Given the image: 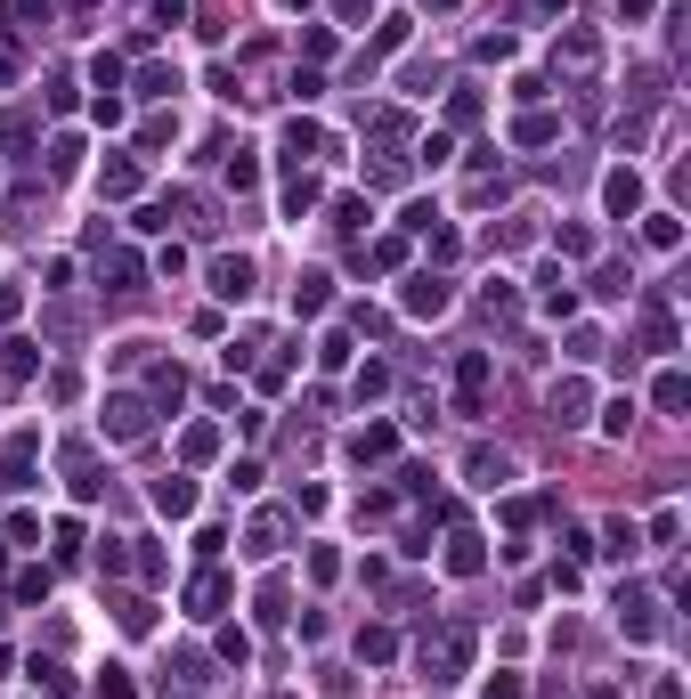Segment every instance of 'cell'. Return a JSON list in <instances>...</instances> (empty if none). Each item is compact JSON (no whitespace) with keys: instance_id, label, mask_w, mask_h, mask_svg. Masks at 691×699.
Segmentation results:
<instances>
[{"instance_id":"obj_1","label":"cell","mask_w":691,"mask_h":699,"mask_svg":"<svg viewBox=\"0 0 691 699\" xmlns=\"http://www.w3.org/2000/svg\"><path fill=\"white\" fill-rule=\"evenodd\" d=\"M98 431L114 439V448H139V439H147V399L114 391V399H106V415H98Z\"/></svg>"},{"instance_id":"obj_2","label":"cell","mask_w":691,"mask_h":699,"mask_svg":"<svg viewBox=\"0 0 691 699\" xmlns=\"http://www.w3.org/2000/svg\"><path fill=\"white\" fill-rule=\"evenodd\" d=\"M423 667H431V683H456L472 667V626H448L439 643H423Z\"/></svg>"},{"instance_id":"obj_3","label":"cell","mask_w":691,"mask_h":699,"mask_svg":"<svg viewBox=\"0 0 691 699\" xmlns=\"http://www.w3.org/2000/svg\"><path fill=\"white\" fill-rule=\"evenodd\" d=\"M488 383H496V358H488V350H464V358H456V407L480 415V407H488Z\"/></svg>"},{"instance_id":"obj_4","label":"cell","mask_w":691,"mask_h":699,"mask_svg":"<svg viewBox=\"0 0 691 699\" xmlns=\"http://www.w3.org/2000/svg\"><path fill=\"white\" fill-rule=\"evenodd\" d=\"M448 301H456V293H448V277H431V269H415V277H407V293H399V309H407V317H448Z\"/></svg>"},{"instance_id":"obj_5","label":"cell","mask_w":691,"mask_h":699,"mask_svg":"<svg viewBox=\"0 0 691 699\" xmlns=\"http://www.w3.org/2000/svg\"><path fill=\"white\" fill-rule=\"evenodd\" d=\"M602 204H610V220H635V212H643V171L618 163V171L602 179Z\"/></svg>"},{"instance_id":"obj_6","label":"cell","mask_w":691,"mask_h":699,"mask_svg":"<svg viewBox=\"0 0 691 699\" xmlns=\"http://www.w3.org/2000/svg\"><path fill=\"white\" fill-rule=\"evenodd\" d=\"M147 496H155V513H163V521H187V513H196V480H187V472H163Z\"/></svg>"},{"instance_id":"obj_7","label":"cell","mask_w":691,"mask_h":699,"mask_svg":"<svg viewBox=\"0 0 691 699\" xmlns=\"http://www.w3.org/2000/svg\"><path fill=\"white\" fill-rule=\"evenodd\" d=\"M212 293L220 301H253V261H244V252H220V261H212Z\"/></svg>"},{"instance_id":"obj_8","label":"cell","mask_w":691,"mask_h":699,"mask_svg":"<svg viewBox=\"0 0 691 699\" xmlns=\"http://www.w3.org/2000/svg\"><path fill=\"white\" fill-rule=\"evenodd\" d=\"M618 626L635 634V643H651V634H659V602H651L643 586H626V594H618Z\"/></svg>"},{"instance_id":"obj_9","label":"cell","mask_w":691,"mask_h":699,"mask_svg":"<svg viewBox=\"0 0 691 699\" xmlns=\"http://www.w3.org/2000/svg\"><path fill=\"white\" fill-rule=\"evenodd\" d=\"M635 342H643V350H659V358L675 350V309H667V301H643V317H635Z\"/></svg>"},{"instance_id":"obj_10","label":"cell","mask_w":691,"mask_h":699,"mask_svg":"<svg viewBox=\"0 0 691 699\" xmlns=\"http://www.w3.org/2000/svg\"><path fill=\"white\" fill-rule=\"evenodd\" d=\"M545 407H553V423H561V431H570V423H586V407H594V391H586V383H578V374H570V383H553V399H545Z\"/></svg>"},{"instance_id":"obj_11","label":"cell","mask_w":691,"mask_h":699,"mask_svg":"<svg viewBox=\"0 0 691 699\" xmlns=\"http://www.w3.org/2000/svg\"><path fill=\"white\" fill-rule=\"evenodd\" d=\"M220 610H228V578H220V569H204V578L187 586V618H220Z\"/></svg>"},{"instance_id":"obj_12","label":"cell","mask_w":691,"mask_h":699,"mask_svg":"<svg viewBox=\"0 0 691 699\" xmlns=\"http://www.w3.org/2000/svg\"><path fill=\"white\" fill-rule=\"evenodd\" d=\"M98 196H106V204H131V196H139V163H131V155H114V163L98 171Z\"/></svg>"},{"instance_id":"obj_13","label":"cell","mask_w":691,"mask_h":699,"mask_svg":"<svg viewBox=\"0 0 691 699\" xmlns=\"http://www.w3.org/2000/svg\"><path fill=\"white\" fill-rule=\"evenodd\" d=\"M33 456H41V439L25 431V439H17V448H9V456H0V488H33Z\"/></svg>"},{"instance_id":"obj_14","label":"cell","mask_w":691,"mask_h":699,"mask_svg":"<svg viewBox=\"0 0 691 699\" xmlns=\"http://www.w3.org/2000/svg\"><path fill=\"white\" fill-rule=\"evenodd\" d=\"M464 472H472V488H505V480H513V456H505V448H472Z\"/></svg>"},{"instance_id":"obj_15","label":"cell","mask_w":691,"mask_h":699,"mask_svg":"<svg viewBox=\"0 0 691 699\" xmlns=\"http://www.w3.org/2000/svg\"><path fill=\"white\" fill-rule=\"evenodd\" d=\"M391 448H399V431H391V423H366V431L350 439V456H358V464H391Z\"/></svg>"},{"instance_id":"obj_16","label":"cell","mask_w":691,"mask_h":699,"mask_svg":"<svg viewBox=\"0 0 691 699\" xmlns=\"http://www.w3.org/2000/svg\"><path fill=\"white\" fill-rule=\"evenodd\" d=\"M285 529H293L285 513H261L253 529H244V553H261V561H269V553H285Z\"/></svg>"},{"instance_id":"obj_17","label":"cell","mask_w":691,"mask_h":699,"mask_svg":"<svg viewBox=\"0 0 691 699\" xmlns=\"http://www.w3.org/2000/svg\"><path fill=\"white\" fill-rule=\"evenodd\" d=\"M448 569H456V578H480V569H488V553H480V537L456 521V537H448Z\"/></svg>"},{"instance_id":"obj_18","label":"cell","mask_w":691,"mask_h":699,"mask_svg":"<svg viewBox=\"0 0 691 699\" xmlns=\"http://www.w3.org/2000/svg\"><path fill=\"white\" fill-rule=\"evenodd\" d=\"M594 57H602V41H594L586 25H570V33H561V66H570V74H594Z\"/></svg>"},{"instance_id":"obj_19","label":"cell","mask_w":691,"mask_h":699,"mask_svg":"<svg viewBox=\"0 0 691 699\" xmlns=\"http://www.w3.org/2000/svg\"><path fill=\"white\" fill-rule=\"evenodd\" d=\"M66 480H74V496H82V504H90V496L106 488V480H98V456H90V448H66Z\"/></svg>"},{"instance_id":"obj_20","label":"cell","mask_w":691,"mask_h":699,"mask_svg":"<svg viewBox=\"0 0 691 699\" xmlns=\"http://www.w3.org/2000/svg\"><path fill=\"white\" fill-rule=\"evenodd\" d=\"M651 407H659V415H683V407H691V383H683L675 366H667L659 383H651Z\"/></svg>"},{"instance_id":"obj_21","label":"cell","mask_w":691,"mask_h":699,"mask_svg":"<svg viewBox=\"0 0 691 699\" xmlns=\"http://www.w3.org/2000/svg\"><path fill=\"white\" fill-rule=\"evenodd\" d=\"M33 342H0V383H33Z\"/></svg>"},{"instance_id":"obj_22","label":"cell","mask_w":691,"mask_h":699,"mask_svg":"<svg viewBox=\"0 0 691 699\" xmlns=\"http://www.w3.org/2000/svg\"><path fill=\"white\" fill-rule=\"evenodd\" d=\"M301 212H318V179L293 163V179H285V220H301Z\"/></svg>"},{"instance_id":"obj_23","label":"cell","mask_w":691,"mask_h":699,"mask_svg":"<svg viewBox=\"0 0 691 699\" xmlns=\"http://www.w3.org/2000/svg\"><path fill=\"white\" fill-rule=\"evenodd\" d=\"M139 277H147L139 252H114V261H106V293H139Z\"/></svg>"},{"instance_id":"obj_24","label":"cell","mask_w":691,"mask_h":699,"mask_svg":"<svg viewBox=\"0 0 691 699\" xmlns=\"http://www.w3.org/2000/svg\"><path fill=\"white\" fill-rule=\"evenodd\" d=\"M326 301H334V277H301L293 285V317H318Z\"/></svg>"},{"instance_id":"obj_25","label":"cell","mask_w":691,"mask_h":699,"mask_svg":"<svg viewBox=\"0 0 691 699\" xmlns=\"http://www.w3.org/2000/svg\"><path fill=\"white\" fill-rule=\"evenodd\" d=\"M147 391H155V407H179L187 399V374L179 366H147Z\"/></svg>"},{"instance_id":"obj_26","label":"cell","mask_w":691,"mask_h":699,"mask_svg":"<svg viewBox=\"0 0 691 699\" xmlns=\"http://www.w3.org/2000/svg\"><path fill=\"white\" fill-rule=\"evenodd\" d=\"M318 147H326V131H318V122H301V114H293V122H285V155L301 163V155H318Z\"/></svg>"},{"instance_id":"obj_27","label":"cell","mask_w":691,"mask_h":699,"mask_svg":"<svg viewBox=\"0 0 691 699\" xmlns=\"http://www.w3.org/2000/svg\"><path fill=\"white\" fill-rule=\"evenodd\" d=\"M643 244H651V252H675V244H683V220H675V212H651V220H643Z\"/></svg>"},{"instance_id":"obj_28","label":"cell","mask_w":691,"mask_h":699,"mask_svg":"<svg viewBox=\"0 0 691 699\" xmlns=\"http://www.w3.org/2000/svg\"><path fill=\"white\" fill-rule=\"evenodd\" d=\"M537 285H545V309H553V317H570V309H578V285H570V277H561V269H545Z\"/></svg>"},{"instance_id":"obj_29","label":"cell","mask_w":691,"mask_h":699,"mask_svg":"<svg viewBox=\"0 0 691 699\" xmlns=\"http://www.w3.org/2000/svg\"><path fill=\"white\" fill-rule=\"evenodd\" d=\"M25 675H33V683H41L49 699H74V675H66V667H57V659H33Z\"/></svg>"},{"instance_id":"obj_30","label":"cell","mask_w":691,"mask_h":699,"mask_svg":"<svg viewBox=\"0 0 691 699\" xmlns=\"http://www.w3.org/2000/svg\"><path fill=\"white\" fill-rule=\"evenodd\" d=\"M594 293H602V301H626V293H635V269H618V261H602V269H594Z\"/></svg>"},{"instance_id":"obj_31","label":"cell","mask_w":691,"mask_h":699,"mask_svg":"<svg viewBox=\"0 0 691 699\" xmlns=\"http://www.w3.org/2000/svg\"><path fill=\"white\" fill-rule=\"evenodd\" d=\"M391 651H399V634H391V626H366V634H358V659H366V667H383Z\"/></svg>"},{"instance_id":"obj_32","label":"cell","mask_w":691,"mask_h":699,"mask_svg":"<svg viewBox=\"0 0 691 699\" xmlns=\"http://www.w3.org/2000/svg\"><path fill=\"white\" fill-rule=\"evenodd\" d=\"M399 261H407V236H383V244L358 252V269H399Z\"/></svg>"},{"instance_id":"obj_33","label":"cell","mask_w":691,"mask_h":699,"mask_svg":"<svg viewBox=\"0 0 691 699\" xmlns=\"http://www.w3.org/2000/svg\"><path fill=\"white\" fill-rule=\"evenodd\" d=\"M553 131H561V122H553V114H521V122H513V139H521V147H545Z\"/></svg>"},{"instance_id":"obj_34","label":"cell","mask_w":691,"mask_h":699,"mask_svg":"<svg viewBox=\"0 0 691 699\" xmlns=\"http://www.w3.org/2000/svg\"><path fill=\"white\" fill-rule=\"evenodd\" d=\"M602 553H618V561H635V553H643V529H635V521H610V545H602Z\"/></svg>"},{"instance_id":"obj_35","label":"cell","mask_w":691,"mask_h":699,"mask_svg":"<svg viewBox=\"0 0 691 699\" xmlns=\"http://www.w3.org/2000/svg\"><path fill=\"white\" fill-rule=\"evenodd\" d=\"M383 391H391V366L366 358V366H358V399H383Z\"/></svg>"},{"instance_id":"obj_36","label":"cell","mask_w":691,"mask_h":699,"mask_svg":"<svg viewBox=\"0 0 691 699\" xmlns=\"http://www.w3.org/2000/svg\"><path fill=\"white\" fill-rule=\"evenodd\" d=\"M179 448H187V464H204V456H220V431H212V423H196V431L179 439Z\"/></svg>"},{"instance_id":"obj_37","label":"cell","mask_w":691,"mask_h":699,"mask_svg":"<svg viewBox=\"0 0 691 699\" xmlns=\"http://www.w3.org/2000/svg\"><path fill=\"white\" fill-rule=\"evenodd\" d=\"M480 309H488V326H505L521 301H513V285H488V293H480Z\"/></svg>"},{"instance_id":"obj_38","label":"cell","mask_w":691,"mask_h":699,"mask_svg":"<svg viewBox=\"0 0 691 699\" xmlns=\"http://www.w3.org/2000/svg\"><path fill=\"white\" fill-rule=\"evenodd\" d=\"M399 513V496L391 488H374V496H358V521H391Z\"/></svg>"},{"instance_id":"obj_39","label":"cell","mask_w":691,"mask_h":699,"mask_svg":"<svg viewBox=\"0 0 691 699\" xmlns=\"http://www.w3.org/2000/svg\"><path fill=\"white\" fill-rule=\"evenodd\" d=\"M171 90H179L171 66H147V74H139V98H171Z\"/></svg>"},{"instance_id":"obj_40","label":"cell","mask_w":691,"mask_h":699,"mask_svg":"<svg viewBox=\"0 0 691 699\" xmlns=\"http://www.w3.org/2000/svg\"><path fill=\"white\" fill-rule=\"evenodd\" d=\"M366 220H374V212H366V204H358V196H342V204H334V228H342V236H358V228H366Z\"/></svg>"},{"instance_id":"obj_41","label":"cell","mask_w":691,"mask_h":699,"mask_svg":"<svg viewBox=\"0 0 691 699\" xmlns=\"http://www.w3.org/2000/svg\"><path fill=\"white\" fill-rule=\"evenodd\" d=\"M309 578L334 586V578H342V553H334V545H318V553H309Z\"/></svg>"},{"instance_id":"obj_42","label":"cell","mask_w":691,"mask_h":699,"mask_svg":"<svg viewBox=\"0 0 691 699\" xmlns=\"http://www.w3.org/2000/svg\"><path fill=\"white\" fill-rule=\"evenodd\" d=\"M228 187H236V196H244V187H261V163H253V155H228Z\"/></svg>"},{"instance_id":"obj_43","label":"cell","mask_w":691,"mask_h":699,"mask_svg":"<svg viewBox=\"0 0 691 699\" xmlns=\"http://www.w3.org/2000/svg\"><path fill=\"white\" fill-rule=\"evenodd\" d=\"M626 423H635V399H610V407H602V431L626 439Z\"/></svg>"},{"instance_id":"obj_44","label":"cell","mask_w":691,"mask_h":699,"mask_svg":"<svg viewBox=\"0 0 691 699\" xmlns=\"http://www.w3.org/2000/svg\"><path fill=\"white\" fill-rule=\"evenodd\" d=\"M49 399H57V407L82 399V374H74V366H57V374H49Z\"/></svg>"},{"instance_id":"obj_45","label":"cell","mask_w":691,"mask_h":699,"mask_svg":"<svg viewBox=\"0 0 691 699\" xmlns=\"http://www.w3.org/2000/svg\"><path fill=\"white\" fill-rule=\"evenodd\" d=\"M366 131H374V139H407V114H399V106H383V114L366 122Z\"/></svg>"},{"instance_id":"obj_46","label":"cell","mask_w":691,"mask_h":699,"mask_svg":"<svg viewBox=\"0 0 691 699\" xmlns=\"http://www.w3.org/2000/svg\"><path fill=\"white\" fill-rule=\"evenodd\" d=\"M0 147H33V122L25 114H0Z\"/></svg>"},{"instance_id":"obj_47","label":"cell","mask_w":691,"mask_h":699,"mask_svg":"<svg viewBox=\"0 0 691 699\" xmlns=\"http://www.w3.org/2000/svg\"><path fill=\"white\" fill-rule=\"evenodd\" d=\"M277 618H285V578H269V586H261V626H277Z\"/></svg>"},{"instance_id":"obj_48","label":"cell","mask_w":691,"mask_h":699,"mask_svg":"<svg viewBox=\"0 0 691 699\" xmlns=\"http://www.w3.org/2000/svg\"><path fill=\"white\" fill-rule=\"evenodd\" d=\"M90 82L98 90H122V57H90Z\"/></svg>"},{"instance_id":"obj_49","label":"cell","mask_w":691,"mask_h":699,"mask_svg":"<svg viewBox=\"0 0 691 699\" xmlns=\"http://www.w3.org/2000/svg\"><path fill=\"white\" fill-rule=\"evenodd\" d=\"M49 594V569H17V602H41Z\"/></svg>"},{"instance_id":"obj_50","label":"cell","mask_w":691,"mask_h":699,"mask_svg":"<svg viewBox=\"0 0 691 699\" xmlns=\"http://www.w3.org/2000/svg\"><path fill=\"white\" fill-rule=\"evenodd\" d=\"M122 545H131V537H98V569H106V578H114V569H122V561H131V553H122Z\"/></svg>"},{"instance_id":"obj_51","label":"cell","mask_w":691,"mask_h":699,"mask_svg":"<svg viewBox=\"0 0 691 699\" xmlns=\"http://www.w3.org/2000/svg\"><path fill=\"white\" fill-rule=\"evenodd\" d=\"M98 699H139V691H131V675H122V667H106V683H98Z\"/></svg>"},{"instance_id":"obj_52","label":"cell","mask_w":691,"mask_h":699,"mask_svg":"<svg viewBox=\"0 0 691 699\" xmlns=\"http://www.w3.org/2000/svg\"><path fill=\"white\" fill-rule=\"evenodd\" d=\"M366 9H374V0H334V17H342V25H366Z\"/></svg>"},{"instance_id":"obj_53","label":"cell","mask_w":691,"mask_h":699,"mask_svg":"<svg viewBox=\"0 0 691 699\" xmlns=\"http://www.w3.org/2000/svg\"><path fill=\"white\" fill-rule=\"evenodd\" d=\"M488 699H521V675H488Z\"/></svg>"},{"instance_id":"obj_54","label":"cell","mask_w":691,"mask_h":699,"mask_svg":"<svg viewBox=\"0 0 691 699\" xmlns=\"http://www.w3.org/2000/svg\"><path fill=\"white\" fill-rule=\"evenodd\" d=\"M651 9H659V0H618V17H626V25H643Z\"/></svg>"},{"instance_id":"obj_55","label":"cell","mask_w":691,"mask_h":699,"mask_svg":"<svg viewBox=\"0 0 691 699\" xmlns=\"http://www.w3.org/2000/svg\"><path fill=\"white\" fill-rule=\"evenodd\" d=\"M651 699H683V683H675V675H659V683H651Z\"/></svg>"},{"instance_id":"obj_56","label":"cell","mask_w":691,"mask_h":699,"mask_svg":"<svg viewBox=\"0 0 691 699\" xmlns=\"http://www.w3.org/2000/svg\"><path fill=\"white\" fill-rule=\"evenodd\" d=\"M9 317H17V285H0V326H9Z\"/></svg>"},{"instance_id":"obj_57","label":"cell","mask_w":691,"mask_h":699,"mask_svg":"<svg viewBox=\"0 0 691 699\" xmlns=\"http://www.w3.org/2000/svg\"><path fill=\"white\" fill-rule=\"evenodd\" d=\"M0 82H17V57H9V49H0Z\"/></svg>"},{"instance_id":"obj_58","label":"cell","mask_w":691,"mask_h":699,"mask_svg":"<svg viewBox=\"0 0 691 699\" xmlns=\"http://www.w3.org/2000/svg\"><path fill=\"white\" fill-rule=\"evenodd\" d=\"M537 9H545V17H553V9H570V0H537Z\"/></svg>"},{"instance_id":"obj_59","label":"cell","mask_w":691,"mask_h":699,"mask_svg":"<svg viewBox=\"0 0 691 699\" xmlns=\"http://www.w3.org/2000/svg\"><path fill=\"white\" fill-rule=\"evenodd\" d=\"M423 9H456V0H423Z\"/></svg>"},{"instance_id":"obj_60","label":"cell","mask_w":691,"mask_h":699,"mask_svg":"<svg viewBox=\"0 0 691 699\" xmlns=\"http://www.w3.org/2000/svg\"><path fill=\"white\" fill-rule=\"evenodd\" d=\"M0 569H9V545H0Z\"/></svg>"}]
</instances>
